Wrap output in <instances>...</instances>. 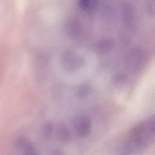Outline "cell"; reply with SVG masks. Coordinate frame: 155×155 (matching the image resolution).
I'll return each mask as SVG.
<instances>
[{"label":"cell","instance_id":"cell-7","mask_svg":"<svg viewBox=\"0 0 155 155\" xmlns=\"http://www.w3.org/2000/svg\"><path fill=\"white\" fill-rule=\"evenodd\" d=\"M67 30L72 35H78L81 30V25L78 21L74 19L70 21L67 25Z\"/></svg>","mask_w":155,"mask_h":155},{"label":"cell","instance_id":"cell-9","mask_svg":"<svg viewBox=\"0 0 155 155\" xmlns=\"http://www.w3.org/2000/svg\"><path fill=\"white\" fill-rule=\"evenodd\" d=\"M142 55L140 51H134L133 54L128 58V63L133 65L134 67L139 65L142 59Z\"/></svg>","mask_w":155,"mask_h":155},{"label":"cell","instance_id":"cell-11","mask_svg":"<svg viewBox=\"0 0 155 155\" xmlns=\"http://www.w3.org/2000/svg\"><path fill=\"white\" fill-rule=\"evenodd\" d=\"M88 92V87H83L82 88H81L79 90V94L81 96H85L86 94H87Z\"/></svg>","mask_w":155,"mask_h":155},{"label":"cell","instance_id":"cell-6","mask_svg":"<svg viewBox=\"0 0 155 155\" xmlns=\"http://www.w3.org/2000/svg\"><path fill=\"white\" fill-rule=\"evenodd\" d=\"M113 42L111 40H103L100 41L97 45L96 49L99 53H105L110 50L113 47Z\"/></svg>","mask_w":155,"mask_h":155},{"label":"cell","instance_id":"cell-8","mask_svg":"<svg viewBox=\"0 0 155 155\" xmlns=\"http://www.w3.org/2000/svg\"><path fill=\"white\" fill-rule=\"evenodd\" d=\"M58 136L59 139L64 142H67L70 139V134L67 128L64 126H61L58 130Z\"/></svg>","mask_w":155,"mask_h":155},{"label":"cell","instance_id":"cell-10","mask_svg":"<svg viewBox=\"0 0 155 155\" xmlns=\"http://www.w3.org/2000/svg\"><path fill=\"white\" fill-rule=\"evenodd\" d=\"M53 131V125L51 123H47L43 128V134L45 136H49Z\"/></svg>","mask_w":155,"mask_h":155},{"label":"cell","instance_id":"cell-3","mask_svg":"<svg viewBox=\"0 0 155 155\" xmlns=\"http://www.w3.org/2000/svg\"><path fill=\"white\" fill-rule=\"evenodd\" d=\"M64 64L68 68H77L82 64V60L71 53H67L64 56Z\"/></svg>","mask_w":155,"mask_h":155},{"label":"cell","instance_id":"cell-4","mask_svg":"<svg viewBox=\"0 0 155 155\" xmlns=\"http://www.w3.org/2000/svg\"><path fill=\"white\" fill-rule=\"evenodd\" d=\"M17 147L19 150L28 154H35V149L32 143L25 139L22 138L18 140Z\"/></svg>","mask_w":155,"mask_h":155},{"label":"cell","instance_id":"cell-5","mask_svg":"<svg viewBox=\"0 0 155 155\" xmlns=\"http://www.w3.org/2000/svg\"><path fill=\"white\" fill-rule=\"evenodd\" d=\"M98 0H79V8L86 12H92L97 6Z\"/></svg>","mask_w":155,"mask_h":155},{"label":"cell","instance_id":"cell-1","mask_svg":"<svg viewBox=\"0 0 155 155\" xmlns=\"http://www.w3.org/2000/svg\"><path fill=\"white\" fill-rule=\"evenodd\" d=\"M153 117L144 121L134 127L128 133L125 140L126 150H135L150 144L153 139Z\"/></svg>","mask_w":155,"mask_h":155},{"label":"cell","instance_id":"cell-2","mask_svg":"<svg viewBox=\"0 0 155 155\" xmlns=\"http://www.w3.org/2000/svg\"><path fill=\"white\" fill-rule=\"evenodd\" d=\"M73 124L77 134L80 136H86L90 131L91 122L87 117H77L74 119Z\"/></svg>","mask_w":155,"mask_h":155}]
</instances>
